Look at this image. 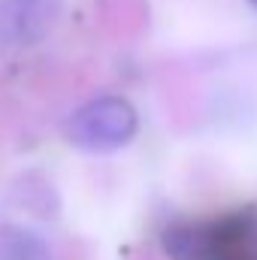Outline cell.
<instances>
[{
    "instance_id": "1",
    "label": "cell",
    "mask_w": 257,
    "mask_h": 260,
    "mask_svg": "<svg viewBox=\"0 0 257 260\" xmlns=\"http://www.w3.org/2000/svg\"><path fill=\"white\" fill-rule=\"evenodd\" d=\"M170 260H257V218L236 212L212 221H179L160 236Z\"/></svg>"
},
{
    "instance_id": "2",
    "label": "cell",
    "mask_w": 257,
    "mask_h": 260,
    "mask_svg": "<svg viewBox=\"0 0 257 260\" xmlns=\"http://www.w3.org/2000/svg\"><path fill=\"white\" fill-rule=\"evenodd\" d=\"M139 118L133 103L124 97H97L79 106L67 118V139L73 148L88 154H109L124 148L136 136Z\"/></svg>"
},
{
    "instance_id": "3",
    "label": "cell",
    "mask_w": 257,
    "mask_h": 260,
    "mask_svg": "<svg viewBox=\"0 0 257 260\" xmlns=\"http://www.w3.org/2000/svg\"><path fill=\"white\" fill-rule=\"evenodd\" d=\"M64 0H0V49L43 43L61 21Z\"/></svg>"
},
{
    "instance_id": "4",
    "label": "cell",
    "mask_w": 257,
    "mask_h": 260,
    "mask_svg": "<svg viewBox=\"0 0 257 260\" xmlns=\"http://www.w3.org/2000/svg\"><path fill=\"white\" fill-rule=\"evenodd\" d=\"M0 260H52L46 239L27 227L3 224L0 227Z\"/></svg>"
},
{
    "instance_id": "5",
    "label": "cell",
    "mask_w": 257,
    "mask_h": 260,
    "mask_svg": "<svg viewBox=\"0 0 257 260\" xmlns=\"http://www.w3.org/2000/svg\"><path fill=\"white\" fill-rule=\"evenodd\" d=\"M248 3H251V6H254V9H257V0H248Z\"/></svg>"
}]
</instances>
